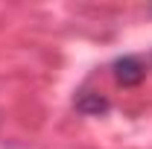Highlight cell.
Returning a JSON list of instances; mask_svg holds the SVG:
<instances>
[{"label": "cell", "mask_w": 152, "mask_h": 149, "mask_svg": "<svg viewBox=\"0 0 152 149\" xmlns=\"http://www.w3.org/2000/svg\"><path fill=\"white\" fill-rule=\"evenodd\" d=\"M111 70H114L117 85H123V88H134V85H140L143 76H146V67H143V61H140L137 56H120L111 64Z\"/></svg>", "instance_id": "6da1fadb"}, {"label": "cell", "mask_w": 152, "mask_h": 149, "mask_svg": "<svg viewBox=\"0 0 152 149\" xmlns=\"http://www.w3.org/2000/svg\"><path fill=\"white\" fill-rule=\"evenodd\" d=\"M76 111L79 114H88V117H99V114H105L111 108V102L102 96V93H94V91H82L76 96Z\"/></svg>", "instance_id": "7a4b0ae2"}]
</instances>
